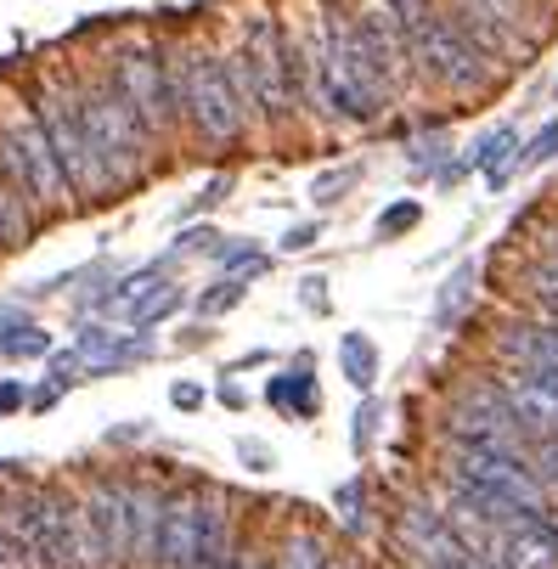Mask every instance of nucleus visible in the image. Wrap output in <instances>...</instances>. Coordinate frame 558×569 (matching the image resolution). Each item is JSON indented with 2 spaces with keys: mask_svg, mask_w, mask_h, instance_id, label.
I'll list each match as a JSON object with an SVG mask.
<instances>
[{
  "mask_svg": "<svg viewBox=\"0 0 558 569\" xmlns=\"http://www.w3.org/2000/svg\"><path fill=\"white\" fill-rule=\"evenodd\" d=\"M305 57H310V97H322L328 113L361 124L383 108L389 86L378 79V68H372V57L356 34V18H328L322 40L305 46Z\"/></svg>",
  "mask_w": 558,
  "mask_h": 569,
  "instance_id": "nucleus-1",
  "label": "nucleus"
},
{
  "mask_svg": "<svg viewBox=\"0 0 558 569\" xmlns=\"http://www.w3.org/2000/svg\"><path fill=\"white\" fill-rule=\"evenodd\" d=\"M383 7H389L395 23H401V34L412 46V62L429 79H440V86H451V91H480L491 79V57L474 46L462 34V23L451 12H440L435 0H383Z\"/></svg>",
  "mask_w": 558,
  "mask_h": 569,
  "instance_id": "nucleus-2",
  "label": "nucleus"
},
{
  "mask_svg": "<svg viewBox=\"0 0 558 569\" xmlns=\"http://www.w3.org/2000/svg\"><path fill=\"white\" fill-rule=\"evenodd\" d=\"M29 108H34V119H40L46 136H51V152H57V164H62L68 192L102 203V198L113 192V181H108L102 158H97V141H91V130H86V113H79V102H73V79H51V86H40V91L29 97Z\"/></svg>",
  "mask_w": 558,
  "mask_h": 569,
  "instance_id": "nucleus-3",
  "label": "nucleus"
},
{
  "mask_svg": "<svg viewBox=\"0 0 558 569\" xmlns=\"http://www.w3.org/2000/svg\"><path fill=\"white\" fill-rule=\"evenodd\" d=\"M73 102H79V113H86V130L97 141V158H102L113 192L136 187V176L152 158V136L141 130V119L124 108V97L108 86V79H73Z\"/></svg>",
  "mask_w": 558,
  "mask_h": 569,
  "instance_id": "nucleus-4",
  "label": "nucleus"
},
{
  "mask_svg": "<svg viewBox=\"0 0 558 569\" xmlns=\"http://www.w3.org/2000/svg\"><path fill=\"white\" fill-rule=\"evenodd\" d=\"M446 485L468 491V497H486L519 519H547V485L536 479L530 457H519V451H451Z\"/></svg>",
  "mask_w": 558,
  "mask_h": 569,
  "instance_id": "nucleus-5",
  "label": "nucleus"
},
{
  "mask_svg": "<svg viewBox=\"0 0 558 569\" xmlns=\"http://www.w3.org/2000/svg\"><path fill=\"white\" fill-rule=\"evenodd\" d=\"M181 113L192 119V130L209 147H226V141L243 136L249 102H243L237 73H231V57H215V51L187 57V68H181Z\"/></svg>",
  "mask_w": 558,
  "mask_h": 569,
  "instance_id": "nucleus-6",
  "label": "nucleus"
},
{
  "mask_svg": "<svg viewBox=\"0 0 558 569\" xmlns=\"http://www.w3.org/2000/svg\"><path fill=\"white\" fill-rule=\"evenodd\" d=\"M181 68L176 57L152 51V46H124L108 68V86L124 97V108L141 119V130L158 141L170 130V119L181 113Z\"/></svg>",
  "mask_w": 558,
  "mask_h": 569,
  "instance_id": "nucleus-7",
  "label": "nucleus"
},
{
  "mask_svg": "<svg viewBox=\"0 0 558 569\" xmlns=\"http://www.w3.org/2000/svg\"><path fill=\"white\" fill-rule=\"evenodd\" d=\"M0 170L23 187V198L34 209L73 203V192L62 181V164H57V152H51V136L34 119V108H18V113H7V124H0Z\"/></svg>",
  "mask_w": 558,
  "mask_h": 569,
  "instance_id": "nucleus-8",
  "label": "nucleus"
},
{
  "mask_svg": "<svg viewBox=\"0 0 558 569\" xmlns=\"http://www.w3.org/2000/svg\"><path fill=\"white\" fill-rule=\"evenodd\" d=\"M231 73L243 86L249 113L260 119H282L293 108V86H288V29L277 18H249L243 29V51L231 57Z\"/></svg>",
  "mask_w": 558,
  "mask_h": 569,
  "instance_id": "nucleus-9",
  "label": "nucleus"
},
{
  "mask_svg": "<svg viewBox=\"0 0 558 569\" xmlns=\"http://www.w3.org/2000/svg\"><path fill=\"white\" fill-rule=\"evenodd\" d=\"M0 525L12 530L23 569H73V508L57 491H23L7 502Z\"/></svg>",
  "mask_w": 558,
  "mask_h": 569,
  "instance_id": "nucleus-10",
  "label": "nucleus"
},
{
  "mask_svg": "<svg viewBox=\"0 0 558 569\" xmlns=\"http://www.w3.org/2000/svg\"><path fill=\"white\" fill-rule=\"evenodd\" d=\"M446 440H451V451H519V457H530V440L519 435L497 383H468L451 400Z\"/></svg>",
  "mask_w": 558,
  "mask_h": 569,
  "instance_id": "nucleus-11",
  "label": "nucleus"
},
{
  "mask_svg": "<svg viewBox=\"0 0 558 569\" xmlns=\"http://www.w3.org/2000/svg\"><path fill=\"white\" fill-rule=\"evenodd\" d=\"M73 569H124V558H119V479H97L73 502Z\"/></svg>",
  "mask_w": 558,
  "mask_h": 569,
  "instance_id": "nucleus-12",
  "label": "nucleus"
},
{
  "mask_svg": "<svg viewBox=\"0 0 558 569\" xmlns=\"http://www.w3.org/2000/svg\"><path fill=\"white\" fill-rule=\"evenodd\" d=\"M451 18L462 23V34L480 46L491 62H502V57H525V51H530L525 7H514V0H457Z\"/></svg>",
  "mask_w": 558,
  "mask_h": 569,
  "instance_id": "nucleus-13",
  "label": "nucleus"
},
{
  "mask_svg": "<svg viewBox=\"0 0 558 569\" xmlns=\"http://www.w3.org/2000/svg\"><path fill=\"white\" fill-rule=\"evenodd\" d=\"M502 400L519 423L525 440H547L558 435V372H541V367H508L502 372Z\"/></svg>",
  "mask_w": 558,
  "mask_h": 569,
  "instance_id": "nucleus-14",
  "label": "nucleus"
},
{
  "mask_svg": "<svg viewBox=\"0 0 558 569\" xmlns=\"http://www.w3.org/2000/svg\"><path fill=\"white\" fill-rule=\"evenodd\" d=\"M237 552V519L226 502L215 497H192V519H187V541L176 569H226Z\"/></svg>",
  "mask_w": 558,
  "mask_h": 569,
  "instance_id": "nucleus-15",
  "label": "nucleus"
},
{
  "mask_svg": "<svg viewBox=\"0 0 558 569\" xmlns=\"http://www.w3.org/2000/svg\"><path fill=\"white\" fill-rule=\"evenodd\" d=\"M401 541H407V552H412L424 569H446V563H457V558L468 552V541L451 530L446 508H435V502H412V508L401 513Z\"/></svg>",
  "mask_w": 558,
  "mask_h": 569,
  "instance_id": "nucleus-16",
  "label": "nucleus"
},
{
  "mask_svg": "<svg viewBox=\"0 0 558 569\" xmlns=\"http://www.w3.org/2000/svg\"><path fill=\"white\" fill-rule=\"evenodd\" d=\"M152 508H158L152 485L119 479V558H124V569H152Z\"/></svg>",
  "mask_w": 558,
  "mask_h": 569,
  "instance_id": "nucleus-17",
  "label": "nucleus"
},
{
  "mask_svg": "<svg viewBox=\"0 0 558 569\" xmlns=\"http://www.w3.org/2000/svg\"><path fill=\"white\" fill-rule=\"evenodd\" d=\"M486 558H497L502 569H558V525L552 519L508 525V530H497Z\"/></svg>",
  "mask_w": 558,
  "mask_h": 569,
  "instance_id": "nucleus-18",
  "label": "nucleus"
},
{
  "mask_svg": "<svg viewBox=\"0 0 558 569\" xmlns=\"http://www.w3.org/2000/svg\"><path fill=\"white\" fill-rule=\"evenodd\" d=\"M497 350L508 367H541V372H558V321H541V316H525V321H508L497 333Z\"/></svg>",
  "mask_w": 558,
  "mask_h": 569,
  "instance_id": "nucleus-19",
  "label": "nucleus"
},
{
  "mask_svg": "<svg viewBox=\"0 0 558 569\" xmlns=\"http://www.w3.org/2000/svg\"><path fill=\"white\" fill-rule=\"evenodd\" d=\"M187 519H192V497L158 491V508H152V569H176L181 541H187Z\"/></svg>",
  "mask_w": 558,
  "mask_h": 569,
  "instance_id": "nucleus-20",
  "label": "nucleus"
},
{
  "mask_svg": "<svg viewBox=\"0 0 558 569\" xmlns=\"http://www.w3.org/2000/svg\"><path fill=\"white\" fill-rule=\"evenodd\" d=\"M176 305H181V288H176V282H147V288L130 299V328H136V333L158 328V321H165Z\"/></svg>",
  "mask_w": 558,
  "mask_h": 569,
  "instance_id": "nucleus-21",
  "label": "nucleus"
},
{
  "mask_svg": "<svg viewBox=\"0 0 558 569\" xmlns=\"http://www.w3.org/2000/svg\"><path fill=\"white\" fill-rule=\"evenodd\" d=\"M266 400L271 406H288V412H316V378L310 372H282V378H271L266 383Z\"/></svg>",
  "mask_w": 558,
  "mask_h": 569,
  "instance_id": "nucleus-22",
  "label": "nucleus"
},
{
  "mask_svg": "<svg viewBox=\"0 0 558 569\" xmlns=\"http://www.w3.org/2000/svg\"><path fill=\"white\" fill-rule=\"evenodd\" d=\"M339 361H345V378L367 395L372 383H378V350H372V339H361V333H350L345 345H339Z\"/></svg>",
  "mask_w": 558,
  "mask_h": 569,
  "instance_id": "nucleus-23",
  "label": "nucleus"
},
{
  "mask_svg": "<svg viewBox=\"0 0 558 569\" xmlns=\"http://www.w3.org/2000/svg\"><path fill=\"white\" fill-rule=\"evenodd\" d=\"M530 468H536V479H541V485H552V491H558V435L530 440Z\"/></svg>",
  "mask_w": 558,
  "mask_h": 569,
  "instance_id": "nucleus-24",
  "label": "nucleus"
},
{
  "mask_svg": "<svg viewBox=\"0 0 558 569\" xmlns=\"http://www.w3.org/2000/svg\"><path fill=\"white\" fill-rule=\"evenodd\" d=\"M237 299H243V282H237V277H226V282H215L198 305H203V316H220V310H231Z\"/></svg>",
  "mask_w": 558,
  "mask_h": 569,
  "instance_id": "nucleus-25",
  "label": "nucleus"
},
{
  "mask_svg": "<svg viewBox=\"0 0 558 569\" xmlns=\"http://www.w3.org/2000/svg\"><path fill=\"white\" fill-rule=\"evenodd\" d=\"M418 214H424L418 203H395V209H383V214H378V237H395V231H412V226H418Z\"/></svg>",
  "mask_w": 558,
  "mask_h": 569,
  "instance_id": "nucleus-26",
  "label": "nucleus"
},
{
  "mask_svg": "<svg viewBox=\"0 0 558 569\" xmlns=\"http://www.w3.org/2000/svg\"><path fill=\"white\" fill-rule=\"evenodd\" d=\"M0 350H7V356H46V350H51V339H46L40 328H23V333H12Z\"/></svg>",
  "mask_w": 558,
  "mask_h": 569,
  "instance_id": "nucleus-27",
  "label": "nucleus"
},
{
  "mask_svg": "<svg viewBox=\"0 0 558 569\" xmlns=\"http://www.w3.org/2000/svg\"><path fill=\"white\" fill-rule=\"evenodd\" d=\"M552 152H558V119H552V124H547V130H541V136L525 147V158H514V164H547Z\"/></svg>",
  "mask_w": 558,
  "mask_h": 569,
  "instance_id": "nucleus-28",
  "label": "nucleus"
},
{
  "mask_svg": "<svg viewBox=\"0 0 558 569\" xmlns=\"http://www.w3.org/2000/svg\"><path fill=\"white\" fill-rule=\"evenodd\" d=\"M468 282H474V271H468V266H462V271H457V277H451V288H446V299H440V310H435V316H440V321H451V316H457V305H462V299H468Z\"/></svg>",
  "mask_w": 558,
  "mask_h": 569,
  "instance_id": "nucleus-29",
  "label": "nucleus"
},
{
  "mask_svg": "<svg viewBox=\"0 0 558 569\" xmlns=\"http://www.w3.org/2000/svg\"><path fill=\"white\" fill-rule=\"evenodd\" d=\"M350 181H356L350 170H333V176H322V181L310 187V198H316V203H333V198H339V192H345Z\"/></svg>",
  "mask_w": 558,
  "mask_h": 569,
  "instance_id": "nucleus-30",
  "label": "nucleus"
},
{
  "mask_svg": "<svg viewBox=\"0 0 558 569\" xmlns=\"http://www.w3.org/2000/svg\"><path fill=\"white\" fill-rule=\"evenodd\" d=\"M23 400H29V395H23V383H12V378H0V418H7V412H18Z\"/></svg>",
  "mask_w": 558,
  "mask_h": 569,
  "instance_id": "nucleus-31",
  "label": "nucleus"
},
{
  "mask_svg": "<svg viewBox=\"0 0 558 569\" xmlns=\"http://www.w3.org/2000/svg\"><path fill=\"white\" fill-rule=\"evenodd\" d=\"M0 569H23V552H18V541H12L7 525H0Z\"/></svg>",
  "mask_w": 558,
  "mask_h": 569,
  "instance_id": "nucleus-32",
  "label": "nucleus"
},
{
  "mask_svg": "<svg viewBox=\"0 0 558 569\" xmlns=\"http://www.w3.org/2000/svg\"><path fill=\"white\" fill-rule=\"evenodd\" d=\"M316 237H322V226H293V231L282 237V249H310Z\"/></svg>",
  "mask_w": 558,
  "mask_h": 569,
  "instance_id": "nucleus-33",
  "label": "nucleus"
},
{
  "mask_svg": "<svg viewBox=\"0 0 558 569\" xmlns=\"http://www.w3.org/2000/svg\"><path fill=\"white\" fill-rule=\"evenodd\" d=\"M181 249H192V254L215 249V231H203V226H198V231H187V237H181Z\"/></svg>",
  "mask_w": 558,
  "mask_h": 569,
  "instance_id": "nucleus-34",
  "label": "nucleus"
},
{
  "mask_svg": "<svg viewBox=\"0 0 558 569\" xmlns=\"http://www.w3.org/2000/svg\"><path fill=\"white\" fill-rule=\"evenodd\" d=\"M322 288H328L322 277H310V282H305V305H316V310H322V305H328V293H322Z\"/></svg>",
  "mask_w": 558,
  "mask_h": 569,
  "instance_id": "nucleus-35",
  "label": "nucleus"
},
{
  "mask_svg": "<svg viewBox=\"0 0 558 569\" xmlns=\"http://www.w3.org/2000/svg\"><path fill=\"white\" fill-rule=\"evenodd\" d=\"M170 400H176V406H187V412H192V406H198L203 395H198L192 383H176V389H170Z\"/></svg>",
  "mask_w": 558,
  "mask_h": 569,
  "instance_id": "nucleus-36",
  "label": "nucleus"
},
{
  "mask_svg": "<svg viewBox=\"0 0 558 569\" xmlns=\"http://www.w3.org/2000/svg\"><path fill=\"white\" fill-rule=\"evenodd\" d=\"M226 569H266V558H260V552H231Z\"/></svg>",
  "mask_w": 558,
  "mask_h": 569,
  "instance_id": "nucleus-37",
  "label": "nucleus"
},
{
  "mask_svg": "<svg viewBox=\"0 0 558 569\" xmlns=\"http://www.w3.org/2000/svg\"><path fill=\"white\" fill-rule=\"evenodd\" d=\"M514 7H525V12H536V7H547V0H514Z\"/></svg>",
  "mask_w": 558,
  "mask_h": 569,
  "instance_id": "nucleus-38",
  "label": "nucleus"
},
{
  "mask_svg": "<svg viewBox=\"0 0 558 569\" xmlns=\"http://www.w3.org/2000/svg\"><path fill=\"white\" fill-rule=\"evenodd\" d=\"M0 249H12V242H7V220H0Z\"/></svg>",
  "mask_w": 558,
  "mask_h": 569,
  "instance_id": "nucleus-39",
  "label": "nucleus"
},
{
  "mask_svg": "<svg viewBox=\"0 0 558 569\" xmlns=\"http://www.w3.org/2000/svg\"><path fill=\"white\" fill-rule=\"evenodd\" d=\"M7 468H12V462H7V457H0V473H7Z\"/></svg>",
  "mask_w": 558,
  "mask_h": 569,
  "instance_id": "nucleus-40",
  "label": "nucleus"
}]
</instances>
